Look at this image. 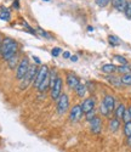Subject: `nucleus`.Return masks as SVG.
Returning a JSON list of instances; mask_svg holds the SVG:
<instances>
[{
    "label": "nucleus",
    "instance_id": "nucleus-1",
    "mask_svg": "<svg viewBox=\"0 0 131 152\" xmlns=\"http://www.w3.org/2000/svg\"><path fill=\"white\" fill-rule=\"evenodd\" d=\"M17 49H18V44L16 40H14L12 38H5L1 42L0 54H1V57L5 61H9L10 58H12L17 54Z\"/></svg>",
    "mask_w": 131,
    "mask_h": 152
},
{
    "label": "nucleus",
    "instance_id": "nucleus-2",
    "mask_svg": "<svg viewBox=\"0 0 131 152\" xmlns=\"http://www.w3.org/2000/svg\"><path fill=\"white\" fill-rule=\"evenodd\" d=\"M38 71H39V68H38V66H36V65H31V66H29L28 72L25 73L24 78L21 80V84H20V89H21V90L27 89V88H28V86L34 82L35 75H36Z\"/></svg>",
    "mask_w": 131,
    "mask_h": 152
},
{
    "label": "nucleus",
    "instance_id": "nucleus-3",
    "mask_svg": "<svg viewBox=\"0 0 131 152\" xmlns=\"http://www.w3.org/2000/svg\"><path fill=\"white\" fill-rule=\"evenodd\" d=\"M29 60H28V57H23L21 61H20V63H18V66H17V71H16V78L18 79V80H22L23 78H24V75H25V73L28 72V68H29Z\"/></svg>",
    "mask_w": 131,
    "mask_h": 152
},
{
    "label": "nucleus",
    "instance_id": "nucleus-4",
    "mask_svg": "<svg viewBox=\"0 0 131 152\" xmlns=\"http://www.w3.org/2000/svg\"><path fill=\"white\" fill-rule=\"evenodd\" d=\"M69 107V97L67 94H61L60 97L57 99V105H56V108H57V112L58 115H64L67 112Z\"/></svg>",
    "mask_w": 131,
    "mask_h": 152
},
{
    "label": "nucleus",
    "instance_id": "nucleus-5",
    "mask_svg": "<svg viewBox=\"0 0 131 152\" xmlns=\"http://www.w3.org/2000/svg\"><path fill=\"white\" fill-rule=\"evenodd\" d=\"M50 73V71H49V68H47V66H41L40 68H39V71H38V73H36V75H35V79H34V82H33V85H34V88H39V85L41 84V82L44 80V78L46 77V75Z\"/></svg>",
    "mask_w": 131,
    "mask_h": 152
},
{
    "label": "nucleus",
    "instance_id": "nucleus-6",
    "mask_svg": "<svg viewBox=\"0 0 131 152\" xmlns=\"http://www.w3.org/2000/svg\"><path fill=\"white\" fill-rule=\"evenodd\" d=\"M83 110H82V106L80 105H75L71 108V112H69V121L72 123H76L82 117H83Z\"/></svg>",
    "mask_w": 131,
    "mask_h": 152
},
{
    "label": "nucleus",
    "instance_id": "nucleus-7",
    "mask_svg": "<svg viewBox=\"0 0 131 152\" xmlns=\"http://www.w3.org/2000/svg\"><path fill=\"white\" fill-rule=\"evenodd\" d=\"M62 85H63V82L58 77L57 80H56V83H55V85H54V88L51 89V94H50L51 95V99L54 100V101H57V99L62 94Z\"/></svg>",
    "mask_w": 131,
    "mask_h": 152
},
{
    "label": "nucleus",
    "instance_id": "nucleus-8",
    "mask_svg": "<svg viewBox=\"0 0 131 152\" xmlns=\"http://www.w3.org/2000/svg\"><path fill=\"white\" fill-rule=\"evenodd\" d=\"M95 105H96V99L95 97H87L85 99L83 102L80 104L82 106V110H83V113H89L90 111H92L95 108Z\"/></svg>",
    "mask_w": 131,
    "mask_h": 152
},
{
    "label": "nucleus",
    "instance_id": "nucleus-9",
    "mask_svg": "<svg viewBox=\"0 0 131 152\" xmlns=\"http://www.w3.org/2000/svg\"><path fill=\"white\" fill-rule=\"evenodd\" d=\"M101 128H102V121L101 118H98L97 116L92 119L90 121V129L94 134H98L101 132Z\"/></svg>",
    "mask_w": 131,
    "mask_h": 152
},
{
    "label": "nucleus",
    "instance_id": "nucleus-10",
    "mask_svg": "<svg viewBox=\"0 0 131 152\" xmlns=\"http://www.w3.org/2000/svg\"><path fill=\"white\" fill-rule=\"evenodd\" d=\"M102 104L107 107V110H108L109 113H112V112L114 111V107H115V100H114L113 96H111V95H106V96H104V99H103V101H102Z\"/></svg>",
    "mask_w": 131,
    "mask_h": 152
},
{
    "label": "nucleus",
    "instance_id": "nucleus-11",
    "mask_svg": "<svg viewBox=\"0 0 131 152\" xmlns=\"http://www.w3.org/2000/svg\"><path fill=\"white\" fill-rule=\"evenodd\" d=\"M79 78L76 77L75 74H73V73H69L68 75H67V85L71 88V89H74L75 90V88L79 85Z\"/></svg>",
    "mask_w": 131,
    "mask_h": 152
},
{
    "label": "nucleus",
    "instance_id": "nucleus-12",
    "mask_svg": "<svg viewBox=\"0 0 131 152\" xmlns=\"http://www.w3.org/2000/svg\"><path fill=\"white\" fill-rule=\"evenodd\" d=\"M47 89H50V73L44 78V80L41 82V84L39 85V88H38V90H39L40 94H44Z\"/></svg>",
    "mask_w": 131,
    "mask_h": 152
},
{
    "label": "nucleus",
    "instance_id": "nucleus-13",
    "mask_svg": "<svg viewBox=\"0 0 131 152\" xmlns=\"http://www.w3.org/2000/svg\"><path fill=\"white\" fill-rule=\"evenodd\" d=\"M112 4L115 10L118 11H125V7L127 5V0H112Z\"/></svg>",
    "mask_w": 131,
    "mask_h": 152
},
{
    "label": "nucleus",
    "instance_id": "nucleus-14",
    "mask_svg": "<svg viewBox=\"0 0 131 152\" xmlns=\"http://www.w3.org/2000/svg\"><path fill=\"white\" fill-rule=\"evenodd\" d=\"M119 126H120V119H118V118H112L109 121V130L112 133H115L118 132V129H119Z\"/></svg>",
    "mask_w": 131,
    "mask_h": 152
},
{
    "label": "nucleus",
    "instance_id": "nucleus-15",
    "mask_svg": "<svg viewBox=\"0 0 131 152\" xmlns=\"http://www.w3.org/2000/svg\"><path fill=\"white\" fill-rule=\"evenodd\" d=\"M102 72L107 73V74H112L114 72H116V66L113 63H106V65L102 66Z\"/></svg>",
    "mask_w": 131,
    "mask_h": 152
},
{
    "label": "nucleus",
    "instance_id": "nucleus-16",
    "mask_svg": "<svg viewBox=\"0 0 131 152\" xmlns=\"http://www.w3.org/2000/svg\"><path fill=\"white\" fill-rule=\"evenodd\" d=\"M125 111H126V108H125V106L124 105H119L116 108H115V111H114V115H115V118H118V119H123V116H124V113H125Z\"/></svg>",
    "mask_w": 131,
    "mask_h": 152
},
{
    "label": "nucleus",
    "instance_id": "nucleus-17",
    "mask_svg": "<svg viewBox=\"0 0 131 152\" xmlns=\"http://www.w3.org/2000/svg\"><path fill=\"white\" fill-rule=\"evenodd\" d=\"M86 91H87L86 86L84 84H82V83H79V85L75 88V93H76V95L79 96V97H84L85 94H86Z\"/></svg>",
    "mask_w": 131,
    "mask_h": 152
},
{
    "label": "nucleus",
    "instance_id": "nucleus-18",
    "mask_svg": "<svg viewBox=\"0 0 131 152\" xmlns=\"http://www.w3.org/2000/svg\"><path fill=\"white\" fill-rule=\"evenodd\" d=\"M116 72H119L120 74H129L131 73V67L129 65H120L119 67H116Z\"/></svg>",
    "mask_w": 131,
    "mask_h": 152
},
{
    "label": "nucleus",
    "instance_id": "nucleus-19",
    "mask_svg": "<svg viewBox=\"0 0 131 152\" xmlns=\"http://www.w3.org/2000/svg\"><path fill=\"white\" fill-rule=\"evenodd\" d=\"M120 80H122V84H124V85H131V73L124 74L120 78Z\"/></svg>",
    "mask_w": 131,
    "mask_h": 152
},
{
    "label": "nucleus",
    "instance_id": "nucleus-20",
    "mask_svg": "<svg viewBox=\"0 0 131 152\" xmlns=\"http://www.w3.org/2000/svg\"><path fill=\"white\" fill-rule=\"evenodd\" d=\"M0 20L9 21V20H10V11L6 10V9H3V11L0 12Z\"/></svg>",
    "mask_w": 131,
    "mask_h": 152
},
{
    "label": "nucleus",
    "instance_id": "nucleus-21",
    "mask_svg": "<svg viewBox=\"0 0 131 152\" xmlns=\"http://www.w3.org/2000/svg\"><path fill=\"white\" fill-rule=\"evenodd\" d=\"M108 42H109V44L112 45V46H118L120 44V40L118 39L116 37H114V35H109L108 37Z\"/></svg>",
    "mask_w": 131,
    "mask_h": 152
},
{
    "label": "nucleus",
    "instance_id": "nucleus-22",
    "mask_svg": "<svg viewBox=\"0 0 131 152\" xmlns=\"http://www.w3.org/2000/svg\"><path fill=\"white\" fill-rule=\"evenodd\" d=\"M7 62H9V67H10V68H15L16 65H17V62H18V57H17V55H15L12 58H10Z\"/></svg>",
    "mask_w": 131,
    "mask_h": 152
},
{
    "label": "nucleus",
    "instance_id": "nucleus-23",
    "mask_svg": "<svg viewBox=\"0 0 131 152\" xmlns=\"http://www.w3.org/2000/svg\"><path fill=\"white\" fill-rule=\"evenodd\" d=\"M124 134L126 137L131 135V122H127L124 124Z\"/></svg>",
    "mask_w": 131,
    "mask_h": 152
},
{
    "label": "nucleus",
    "instance_id": "nucleus-24",
    "mask_svg": "<svg viewBox=\"0 0 131 152\" xmlns=\"http://www.w3.org/2000/svg\"><path fill=\"white\" fill-rule=\"evenodd\" d=\"M100 112H101V115L102 116H104V117H107V116H109L111 113L108 112V110H107V107L104 106L103 104H101V106H100Z\"/></svg>",
    "mask_w": 131,
    "mask_h": 152
},
{
    "label": "nucleus",
    "instance_id": "nucleus-25",
    "mask_svg": "<svg viewBox=\"0 0 131 152\" xmlns=\"http://www.w3.org/2000/svg\"><path fill=\"white\" fill-rule=\"evenodd\" d=\"M124 12H125V16H126L129 20H131V1H127V5H126Z\"/></svg>",
    "mask_w": 131,
    "mask_h": 152
},
{
    "label": "nucleus",
    "instance_id": "nucleus-26",
    "mask_svg": "<svg viewBox=\"0 0 131 152\" xmlns=\"http://www.w3.org/2000/svg\"><path fill=\"white\" fill-rule=\"evenodd\" d=\"M114 60H115V61H118V62H119L120 65H129V63H127V60H126L125 57H123V56H119V55H116V56L114 57Z\"/></svg>",
    "mask_w": 131,
    "mask_h": 152
},
{
    "label": "nucleus",
    "instance_id": "nucleus-27",
    "mask_svg": "<svg viewBox=\"0 0 131 152\" xmlns=\"http://www.w3.org/2000/svg\"><path fill=\"white\" fill-rule=\"evenodd\" d=\"M112 1V0H96V4L101 7H104V6H107L109 3Z\"/></svg>",
    "mask_w": 131,
    "mask_h": 152
},
{
    "label": "nucleus",
    "instance_id": "nucleus-28",
    "mask_svg": "<svg viewBox=\"0 0 131 152\" xmlns=\"http://www.w3.org/2000/svg\"><path fill=\"white\" fill-rule=\"evenodd\" d=\"M85 117H86V119L90 122V121H92L95 117H96V112L92 110V111H90L89 113H86V115H85Z\"/></svg>",
    "mask_w": 131,
    "mask_h": 152
},
{
    "label": "nucleus",
    "instance_id": "nucleus-29",
    "mask_svg": "<svg viewBox=\"0 0 131 152\" xmlns=\"http://www.w3.org/2000/svg\"><path fill=\"white\" fill-rule=\"evenodd\" d=\"M60 54H62L61 48H54V49L51 50V55H52V56L57 57V56H60Z\"/></svg>",
    "mask_w": 131,
    "mask_h": 152
},
{
    "label": "nucleus",
    "instance_id": "nucleus-30",
    "mask_svg": "<svg viewBox=\"0 0 131 152\" xmlns=\"http://www.w3.org/2000/svg\"><path fill=\"white\" fill-rule=\"evenodd\" d=\"M109 82L113 84V85H116V86H119V85H122V80H120V78H109Z\"/></svg>",
    "mask_w": 131,
    "mask_h": 152
},
{
    "label": "nucleus",
    "instance_id": "nucleus-31",
    "mask_svg": "<svg viewBox=\"0 0 131 152\" xmlns=\"http://www.w3.org/2000/svg\"><path fill=\"white\" fill-rule=\"evenodd\" d=\"M123 121H124V123L131 122V116H130V113H129V111H127V110L125 111V113H124V116H123Z\"/></svg>",
    "mask_w": 131,
    "mask_h": 152
},
{
    "label": "nucleus",
    "instance_id": "nucleus-32",
    "mask_svg": "<svg viewBox=\"0 0 131 152\" xmlns=\"http://www.w3.org/2000/svg\"><path fill=\"white\" fill-rule=\"evenodd\" d=\"M62 55H63L64 58H71V53H69V51H64Z\"/></svg>",
    "mask_w": 131,
    "mask_h": 152
},
{
    "label": "nucleus",
    "instance_id": "nucleus-33",
    "mask_svg": "<svg viewBox=\"0 0 131 152\" xmlns=\"http://www.w3.org/2000/svg\"><path fill=\"white\" fill-rule=\"evenodd\" d=\"M39 32H40V34H41L43 37H45V38H50V35H49L46 32H44L43 29H39Z\"/></svg>",
    "mask_w": 131,
    "mask_h": 152
},
{
    "label": "nucleus",
    "instance_id": "nucleus-34",
    "mask_svg": "<svg viewBox=\"0 0 131 152\" xmlns=\"http://www.w3.org/2000/svg\"><path fill=\"white\" fill-rule=\"evenodd\" d=\"M126 144H127V146H130V147H131V135L126 137Z\"/></svg>",
    "mask_w": 131,
    "mask_h": 152
},
{
    "label": "nucleus",
    "instance_id": "nucleus-35",
    "mask_svg": "<svg viewBox=\"0 0 131 152\" xmlns=\"http://www.w3.org/2000/svg\"><path fill=\"white\" fill-rule=\"evenodd\" d=\"M14 7H15V9H18V7H20V6H18V0H16V1L14 3Z\"/></svg>",
    "mask_w": 131,
    "mask_h": 152
},
{
    "label": "nucleus",
    "instance_id": "nucleus-36",
    "mask_svg": "<svg viewBox=\"0 0 131 152\" xmlns=\"http://www.w3.org/2000/svg\"><path fill=\"white\" fill-rule=\"evenodd\" d=\"M71 60H72V61H74V62H75V61H76V60H78V57H76V56H71Z\"/></svg>",
    "mask_w": 131,
    "mask_h": 152
},
{
    "label": "nucleus",
    "instance_id": "nucleus-37",
    "mask_svg": "<svg viewBox=\"0 0 131 152\" xmlns=\"http://www.w3.org/2000/svg\"><path fill=\"white\" fill-rule=\"evenodd\" d=\"M127 111H129V113H130V116H131V106L127 108Z\"/></svg>",
    "mask_w": 131,
    "mask_h": 152
},
{
    "label": "nucleus",
    "instance_id": "nucleus-38",
    "mask_svg": "<svg viewBox=\"0 0 131 152\" xmlns=\"http://www.w3.org/2000/svg\"><path fill=\"white\" fill-rule=\"evenodd\" d=\"M0 46H1V43H0Z\"/></svg>",
    "mask_w": 131,
    "mask_h": 152
}]
</instances>
